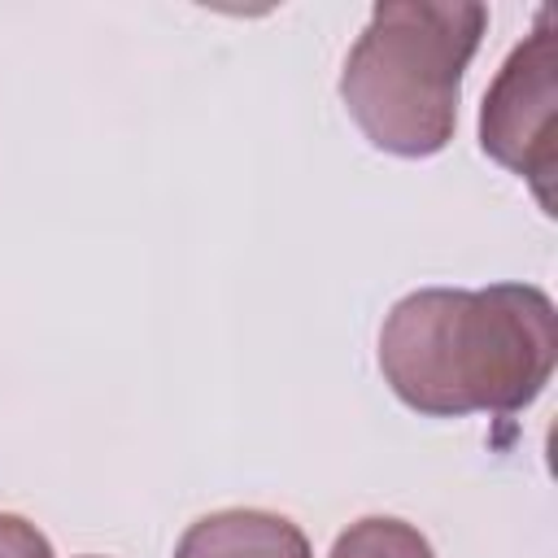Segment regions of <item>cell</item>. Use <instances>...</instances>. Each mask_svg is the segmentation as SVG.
<instances>
[{
  "mask_svg": "<svg viewBox=\"0 0 558 558\" xmlns=\"http://www.w3.org/2000/svg\"><path fill=\"white\" fill-rule=\"evenodd\" d=\"M558 357V310L536 283L418 288L379 327V371L418 414H510L541 397Z\"/></svg>",
  "mask_w": 558,
  "mask_h": 558,
  "instance_id": "obj_1",
  "label": "cell"
},
{
  "mask_svg": "<svg viewBox=\"0 0 558 558\" xmlns=\"http://www.w3.org/2000/svg\"><path fill=\"white\" fill-rule=\"evenodd\" d=\"M488 9L471 0H384L344 57L340 100L357 131L392 157H432L453 140L462 74Z\"/></svg>",
  "mask_w": 558,
  "mask_h": 558,
  "instance_id": "obj_2",
  "label": "cell"
},
{
  "mask_svg": "<svg viewBox=\"0 0 558 558\" xmlns=\"http://www.w3.org/2000/svg\"><path fill=\"white\" fill-rule=\"evenodd\" d=\"M558 26L554 9H541L536 31L510 48L480 109V148L527 179L541 209H554V174H558Z\"/></svg>",
  "mask_w": 558,
  "mask_h": 558,
  "instance_id": "obj_3",
  "label": "cell"
},
{
  "mask_svg": "<svg viewBox=\"0 0 558 558\" xmlns=\"http://www.w3.org/2000/svg\"><path fill=\"white\" fill-rule=\"evenodd\" d=\"M174 558H314V554L292 519L240 506L196 519L179 536Z\"/></svg>",
  "mask_w": 558,
  "mask_h": 558,
  "instance_id": "obj_4",
  "label": "cell"
},
{
  "mask_svg": "<svg viewBox=\"0 0 558 558\" xmlns=\"http://www.w3.org/2000/svg\"><path fill=\"white\" fill-rule=\"evenodd\" d=\"M327 558H436V554L414 523L392 514H366L336 536Z\"/></svg>",
  "mask_w": 558,
  "mask_h": 558,
  "instance_id": "obj_5",
  "label": "cell"
},
{
  "mask_svg": "<svg viewBox=\"0 0 558 558\" xmlns=\"http://www.w3.org/2000/svg\"><path fill=\"white\" fill-rule=\"evenodd\" d=\"M0 558H52V545L22 514H0Z\"/></svg>",
  "mask_w": 558,
  "mask_h": 558,
  "instance_id": "obj_6",
  "label": "cell"
}]
</instances>
